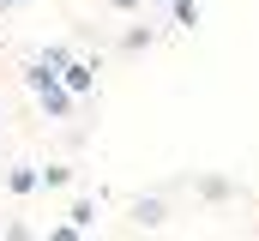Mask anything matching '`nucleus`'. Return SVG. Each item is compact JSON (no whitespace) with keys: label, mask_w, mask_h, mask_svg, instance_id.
Listing matches in <instances>:
<instances>
[{"label":"nucleus","mask_w":259,"mask_h":241,"mask_svg":"<svg viewBox=\"0 0 259 241\" xmlns=\"http://www.w3.org/2000/svg\"><path fill=\"white\" fill-rule=\"evenodd\" d=\"M229 193H235L229 175H205V181H199V199H229Z\"/></svg>","instance_id":"nucleus-7"},{"label":"nucleus","mask_w":259,"mask_h":241,"mask_svg":"<svg viewBox=\"0 0 259 241\" xmlns=\"http://www.w3.org/2000/svg\"><path fill=\"white\" fill-rule=\"evenodd\" d=\"M0 133H6V109H0Z\"/></svg>","instance_id":"nucleus-10"},{"label":"nucleus","mask_w":259,"mask_h":241,"mask_svg":"<svg viewBox=\"0 0 259 241\" xmlns=\"http://www.w3.org/2000/svg\"><path fill=\"white\" fill-rule=\"evenodd\" d=\"M24 91L36 97V109H42L49 120H66L72 109H78V97H72V91L61 85V72H55V66H49L42 55H36L30 66H24Z\"/></svg>","instance_id":"nucleus-1"},{"label":"nucleus","mask_w":259,"mask_h":241,"mask_svg":"<svg viewBox=\"0 0 259 241\" xmlns=\"http://www.w3.org/2000/svg\"><path fill=\"white\" fill-rule=\"evenodd\" d=\"M6 187H12V193H36V163H18V169L6 175Z\"/></svg>","instance_id":"nucleus-8"},{"label":"nucleus","mask_w":259,"mask_h":241,"mask_svg":"<svg viewBox=\"0 0 259 241\" xmlns=\"http://www.w3.org/2000/svg\"><path fill=\"white\" fill-rule=\"evenodd\" d=\"M42 60H49V66H55V72H61L66 60H72V49H66V43H49V49H42Z\"/></svg>","instance_id":"nucleus-9"},{"label":"nucleus","mask_w":259,"mask_h":241,"mask_svg":"<svg viewBox=\"0 0 259 241\" xmlns=\"http://www.w3.org/2000/svg\"><path fill=\"white\" fill-rule=\"evenodd\" d=\"M127 217H133V229H163V223H169V199H163V193H145V199L127 205Z\"/></svg>","instance_id":"nucleus-2"},{"label":"nucleus","mask_w":259,"mask_h":241,"mask_svg":"<svg viewBox=\"0 0 259 241\" xmlns=\"http://www.w3.org/2000/svg\"><path fill=\"white\" fill-rule=\"evenodd\" d=\"M61 85L72 91V97H91V85H97V72H91L84 60H66V66H61Z\"/></svg>","instance_id":"nucleus-3"},{"label":"nucleus","mask_w":259,"mask_h":241,"mask_svg":"<svg viewBox=\"0 0 259 241\" xmlns=\"http://www.w3.org/2000/svg\"><path fill=\"white\" fill-rule=\"evenodd\" d=\"M66 223H72V229L84 235V229L97 223V205H91V199H72V211H66Z\"/></svg>","instance_id":"nucleus-6"},{"label":"nucleus","mask_w":259,"mask_h":241,"mask_svg":"<svg viewBox=\"0 0 259 241\" xmlns=\"http://www.w3.org/2000/svg\"><path fill=\"white\" fill-rule=\"evenodd\" d=\"M151 43H157V30H151V24H127V30H121V49H127V55L151 49Z\"/></svg>","instance_id":"nucleus-5"},{"label":"nucleus","mask_w":259,"mask_h":241,"mask_svg":"<svg viewBox=\"0 0 259 241\" xmlns=\"http://www.w3.org/2000/svg\"><path fill=\"white\" fill-rule=\"evenodd\" d=\"M36 187H55V193L72 187V163H42V169H36Z\"/></svg>","instance_id":"nucleus-4"}]
</instances>
